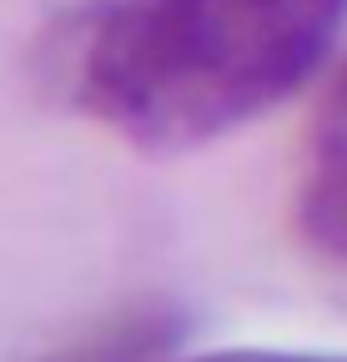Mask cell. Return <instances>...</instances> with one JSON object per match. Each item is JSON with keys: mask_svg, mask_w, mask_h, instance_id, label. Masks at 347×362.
<instances>
[{"mask_svg": "<svg viewBox=\"0 0 347 362\" xmlns=\"http://www.w3.org/2000/svg\"><path fill=\"white\" fill-rule=\"evenodd\" d=\"M347 0H106L76 51V90L126 141L187 151L312 81Z\"/></svg>", "mask_w": 347, "mask_h": 362, "instance_id": "cell-1", "label": "cell"}, {"mask_svg": "<svg viewBox=\"0 0 347 362\" xmlns=\"http://www.w3.org/2000/svg\"><path fill=\"white\" fill-rule=\"evenodd\" d=\"M297 226L322 257L347 262V71L327 90L312 131L307 176L297 192Z\"/></svg>", "mask_w": 347, "mask_h": 362, "instance_id": "cell-2", "label": "cell"}, {"mask_svg": "<svg viewBox=\"0 0 347 362\" xmlns=\"http://www.w3.org/2000/svg\"><path fill=\"white\" fill-rule=\"evenodd\" d=\"M182 332H187L182 312L151 302V307H131V312L111 317L91 337H76V342H66L56 352H40L30 362H161L182 342Z\"/></svg>", "mask_w": 347, "mask_h": 362, "instance_id": "cell-3", "label": "cell"}, {"mask_svg": "<svg viewBox=\"0 0 347 362\" xmlns=\"http://www.w3.org/2000/svg\"><path fill=\"white\" fill-rule=\"evenodd\" d=\"M187 362H347V357H317V352H272V347H227V352H201Z\"/></svg>", "mask_w": 347, "mask_h": 362, "instance_id": "cell-4", "label": "cell"}]
</instances>
